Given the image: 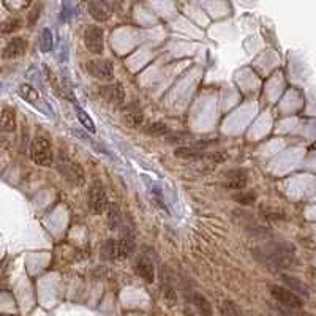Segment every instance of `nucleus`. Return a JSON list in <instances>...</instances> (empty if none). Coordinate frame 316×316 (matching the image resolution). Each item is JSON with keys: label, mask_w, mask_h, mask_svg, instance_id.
Wrapping results in <instances>:
<instances>
[{"label": "nucleus", "mask_w": 316, "mask_h": 316, "mask_svg": "<svg viewBox=\"0 0 316 316\" xmlns=\"http://www.w3.org/2000/svg\"><path fill=\"white\" fill-rule=\"evenodd\" d=\"M253 254L259 263L274 269H290L295 263V248L288 242L271 240L253 248Z\"/></svg>", "instance_id": "1"}, {"label": "nucleus", "mask_w": 316, "mask_h": 316, "mask_svg": "<svg viewBox=\"0 0 316 316\" xmlns=\"http://www.w3.org/2000/svg\"><path fill=\"white\" fill-rule=\"evenodd\" d=\"M56 166H57V171L62 174V177H65L70 184L81 187L85 182V172L83 169V166L76 163V161H73L63 152H60L57 155Z\"/></svg>", "instance_id": "2"}, {"label": "nucleus", "mask_w": 316, "mask_h": 316, "mask_svg": "<svg viewBox=\"0 0 316 316\" xmlns=\"http://www.w3.org/2000/svg\"><path fill=\"white\" fill-rule=\"evenodd\" d=\"M30 158L38 166H51L54 163L52 144L44 136H37L30 144Z\"/></svg>", "instance_id": "3"}, {"label": "nucleus", "mask_w": 316, "mask_h": 316, "mask_svg": "<svg viewBox=\"0 0 316 316\" xmlns=\"http://www.w3.org/2000/svg\"><path fill=\"white\" fill-rule=\"evenodd\" d=\"M87 204H89V211L93 215H102L107 209V196L102 184H92L89 194H87Z\"/></svg>", "instance_id": "4"}, {"label": "nucleus", "mask_w": 316, "mask_h": 316, "mask_svg": "<svg viewBox=\"0 0 316 316\" xmlns=\"http://www.w3.org/2000/svg\"><path fill=\"white\" fill-rule=\"evenodd\" d=\"M84 44L92 54H103L105 51V32L98 25H89L84 32Z\"/></svg>", "instance_id": "5"}, {"label": "nucleus", "mask_w": 316, "mask_h": 316, "mask_svg": "<svg viewBox=\"0 0 316 316\" xmlns=\"http://www.w3.org/2000/svg\"><path fill=\"white\" fill-rule=\"evenodd\" d=\"M85 70L90 76L100 81H109L114 76V65L107 59H95L85 63Z\"/></svg>", "instance_id": "6"}, {"label": "nucleus", "mask_w": 316, "mask_h": 316, "mask_svg": "<svg viewBox=\"0 0 316 316\" xmlns=\"http://www.w3.org/2000/svg\"><path fill=\"white\" fill-rule=\"evenodd\" d=\"M271 294L272 297L278 302V304L285 305L288 308H300L304 305V300L300 299V295H297L295 293H293L291 290H288V288H283V286H271Z\"/></svg>", "instance_id": "7"}, {"label": "nucleus", "mask_w": 316, "mask_h": 316, "mask_svg": "<svg viewBox=\"0 0 316 316\" xmlns=\"http://www.w3.org/2000/svg\"><path fill=\"white\" fill-rule=\"evenodd\" d=\"M120 230H122V234H120V239L117 240V256L119 259H125V258H130L134 253L136 242H134L133 232L125 225Z\"/></svg>", "instance_id": "8"}, {"label": "nucleus", "mask_w": 316, "mask_h": 316, "mask_svg": "<svg viewBox=\"0 0 316 316\" xmlns=\"http://www.w3.org/2000/svg\"><path fill=\"white\" fill-rule=\"evenodd\" d=\"M100 95L112 106H119L125 102V90L120 83H114V84H106L103 87H100Z\"/></svg>", "instance_id": "9"}, {"label": "nucleus", "mask_w": 316, "mask_h": 316, "mask_svg": "<svg viewBox=\"0 0 316 316\" xmlns=\"http://www.w3.org/2000/svg\"><path fill=\"white\" fill-rule=\"evenodd\" d=\"M87 10L95 21H107L111 18V8L105 0H87Z\"/></svg>", "instance_id": "10"}, {"label": "nucleus", "mask_w": 316, "mask_h": 316, "mask_svg": "<svg viewBox=\"0 0 316 316\" xmlns=\"http://www.w3.org/2000/svg\"><path fill=\"white\" fill-rule=\"evenodd\" d=\"M25 49H27L25 40L16 37V38H13V40H10L8 43H6V46L3 48V52H2V57H3L5 60L18 59V57L24 56Z\"/></svg>", "instance_id": "11"}, {"label": "nucleus", "mask_w": 316, "mask_h": 316, "mask_svg": "<svg viewBox=\"0 0 316 316\" xmlns=\"http://www.w3.org/2000/svg\"><path fill=\"white\" fill-rule=\"evenodd\" d=\"M136 272L141 278H144L147 283H152L155 280V267H153V263L147 258V256H139L136 259Z\"/></svg>", "instance_id": "12"}, {"label": "nucleus", "mask_w": 316, "mask_h": 316, "mask_svg": "<svg viewBox=\"0 0 316 316\" xmlns=\"http://www.w3.org/2000/svg\"><path fill=\"white\" fill-rule=\"evenodd\" d=\"M247 185V174L245 171L232 169L226 174V184L225 187L232 188V190H244Z\"/></svg>", "instance_id": "13"}, {"label": "nucleus", "mask_w": 316, "mask_h": 316, "mask_svg": "<svg viewBox=\"0 0 316 316\" xmlns=\"http://www.w3.org/2000/svg\"><path fill=\"white\" fill-rule=\"evenodd\" d=\"M0 130L3 133H13L16 130V111L13 107H3L0 116Z\"/></svg>", "instance_id": "14"}, {"label": "nucleus", "mask_w": 316, "mask_h": 316, "mask_svg": "<svg viewBox=\"0 0 316 316\" xmlns=\"http://www.w3.org/2000/svg\"><path fill=\"white\" fill-rule=\"evenodd\" d=\"M107 223H109L111 230H120L125 223H124V217H122V211L117 204H107Z\"/></svg>", "instance_id": "15"}, {"label": "nucleus", "mask_w": 316, "mask_h": 316, "mask_svg": "<svg viewBox=\"0 0 316 316\" xmlns=\"http://www.w3.org/2000/svg\"><path fill=\"white\" fill-rule=\"evenodd\" d=\"M174 155L179 158H185V160H196V158H203L204 155V147L201 146H182L176 149Z\"/></svg>", "instance_id": "16"}, {"label": "nucleus", "mask_w": 316, "mask_h": 316, "mask_svg": "<svg viewBox=\"0 0 316 316\" xmlns=\"http://www.w3.org/2000/svg\"><path fill=\"white\" fill-rule=\"evenodd\" d=\"M281 280H283V283L290 286V290L297 295H304V297H308V295H310V290H308L304 281H300L294 277H290V275H281Z\"/></svg>", "instance_id": "17"}, {"label": "nucleus", "mask_w": 316, "mask_h": 316, "mask_svg": "<svg viewBox=\"0 0 316 316\" xmlns=\"http://www.w3.org/2000/svg\"><path fill=\"white\" fill-rule=\"evenodd\" d=\"M191 304L194 305V308H196L199 316H212V307L204 295L196 294V293L191 294Z\"/></svg>", "instance_id": "18"}, {"label": "nucleus", "mask_w": 316, "mask_h": 316, "mask_svg": "<svg viewBox=\"0 0 316 316\" xmlns=\"http://www.w3.org/2000/svg\"><path fill=\"white\" fill-rule=\"evenodd\" d=\"M124 122L126 126H130V128H139V126H143L146 119L141 112H136V111H128L124 114Z\"/></svg>", "instance_id": "19"}, {"label": "nucleus", "mask_w": 316, "mask_h": 316, "mask_svg": "<svg viewBox=\"0 0 316 316\" xmlns=\"http://www.w3.org/2000/svg\"><path fill=\"white\" fill-rule=\"evenodd\" d=\"M19 95H21L25 100V102H29L32 105H37L38 100H40L38 92L33 89L32 85H29V84H22L21 87H19Z\"/></svg>", "instance_id": "20"}, {"label": "nucleus", "mask_w": 316, "mask_h": 316, "mask_svg": "<svg viewBox=\"0 0 316 316\" xmlns=\"http://www.w3.org/2000/svg\"><path fill=\"white\" fill-rule=\"evenodd\" d=\"M102 253L106 259H119V256H117V240H114V239L105 240Z\"/></svg>", "instance_id": "21"}, {"label": "nucleus", "mask_w": 316, "mask_h": 316, "mask_svg": "<svg viewBox=\"0 0 316 316\" xmlns=\"http://www.w3.org/2000/svg\"><path fill=\"white\" fill-rule=\"evenodd\" d=\"M144 131L147 134H150V136H161V134H165V133L169 131V128H168V126L163 122H150L144 128Z\"/></svg>", "instance_id": "22"}, {"label": "nucleus", "mask_w": 316, "mask_h": 316, "mask_svg": "<svg viewBox=\"0 0 316 316\" xmlns=\"http://www.w3.org/2000/svg\"><path fill=\"white\" fill-rule=\"evenodd\" d=\"M40 49L43 52H49L52 49V33L49 29H43L42 38H40Z\"/></svg>", "instance_id": "23"}, {"label": "nucleus", "mask_w": 316, "mask_h": 316, "mask_svg": "<svg viewBox=\"0 0 316 316\" xmlns=\"http://www.w3.org/2000/svg\"><path fill=\"white\" fill-rule=\"evenodd\" d=\"M221 313H223V316H242L239 307L234 302H228V300L221 307Z\"/></svg>", "instance_id": "24"}, {"label": "nucleus", "mask_w": 316, "mask_h": 316, "mask_svg": "<svg viewBox=\"0 0 316 316\" xmlns=\"http://www.w3.org/2000/svg\"><path fill=\"white\" fill-rule=\"evenodd\" d=\"M234 201H237V203L240 204H244V206H250L254 203V194L253 193H244V191H240V193H236L234 194Z\"/></svg>", "instance_id": "25"}, {"label": "nucleus", "mask_w": 316, "mask_h": 316, "mask_svg": "<svg viewBox=\"0 0 316 316\" xmlns=\"http://www.w3.org/2000/svg\"><path fill=\"white\" fill-rule=\"evenodd\" d=\"M78 119H79V122L83 124L90 133H95V125H93L92 119H90L89 116H87V114H85L83 109H78Z\"/></svg>", "instance_id": "26"}, {"label": "nucleus", "mask_w": 316, "mask_h": 316, "mask_svg": "<svg viewBox=\"0 0 316 316\" xmlns=\"http://www.w3.org/2000/svg\"><path fill=\"white\" fill-rule=\"evenodd\" d=\"M19 29V21L18 19H8L5 24L0 25V30H2L3 33H11V32H15Z\"/></svg>", "instance_id": "27"}, {"label": "nucleus", "mask_w": 316, "mask_h": 316, "mask_svg": "<svg viewBox=\"0 0 316 316\" xmlns=\"http://www.w3.org/2000/svg\"><path fill=\"white\" fill-rule=\"evenodd\" d=\"M29 2H30V0H25V3H29Z\"/></svg>", "instance_id": "28"}, {"label": "nucleus", "mask_w": 316, "mask_h": 316, "mask_svg": "<svg viewBox=\"0 0 316 316\" xmlns=\"http://www.w3.org/2000/svg\"><path fill=\"white\" fill-rule=\"evenodd\" d=\"M0 90H2V85H0Z\"/></svg>", "instance_id": "29"}, {"label": "nucleus", "mask_w": 316, "mask_h": 316, "mask_svg": "<svg viewBox=\"0 0 316 316\" xmlns=\"http://www.w3.org/2000/svg\"><path fill=\"white\" fill-rule=\"evenodd\" d=\"M263 316H264V315H263Z\"/></svg>", "instance_id": "30"}]
</instances>
